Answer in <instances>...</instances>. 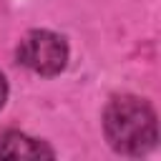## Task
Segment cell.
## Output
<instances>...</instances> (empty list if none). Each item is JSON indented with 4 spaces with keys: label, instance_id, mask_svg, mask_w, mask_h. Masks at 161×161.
Masks as SVG:
<instances>
[{
    "label": "cell",
    "instance_id": "cell-4",
    "mask_svg": "<svg viewBox=\"0 0 161 161\" xmlns=\"http://www.w3.org/2000/svg\"><path fill=\"white\" fill-rule=\"evenodd\" d=\"M5 96H8V83H5V78H3V73H0V106L5 103Z\"/></svg>",
    "mask_w": 161,
    "mask_h": 161
},
{
    "label": "cell",
    "instance_id": "cell-2",
    "mask_svg": "<svg viewBox=\"0 0 161 161\" xmlns=\"http://www.w3.org/2000/svg\"><path fill=\"white\" fill-rule=\"evenodd\" d=\"M18 60L40 75H55L65 68L68 48L65 40L50 30H30L18 45Z\"/></svg>",
    "mask_w": 161,
    "mask_h": 161
},
{
    "label": "cell",
    "instance_id": "cell-1",
    "mask_svg": "<svg viewBox=\"0 0 161 161\" xmlns=\"http://www.w3.org/2000/svg\"><path fill=\"white\" fill-rule=\"evenodd\" d=\"M108 143L126 156H141L156 146V116L153 108L133 96L113 98L103 116Z\"/></svg>",
    "mask_w": 161,
    "mask_h": 161
},
{
    "label": "cell",
    "instance_id": "cell-3",
    "mask_svg": "<svg viewBox=\"0 0 161 161\" xmlns=\"http://www.w3.org/2000/svg\"><path fill=\"white\" fill-rule=\"evenodd\" d=\"M53 158V148L20 131H8L0 141V158Z\"/></svg>",
    "mask_w": 161,
    "mask_h": 161
}]
</instances>
